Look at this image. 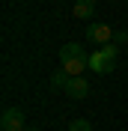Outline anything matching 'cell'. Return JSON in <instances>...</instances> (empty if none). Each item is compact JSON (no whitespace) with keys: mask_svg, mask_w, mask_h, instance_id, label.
<instances>
[{"mask_svg":"<svg viewBox=\"0 0 128 131\" xmlns=\"http://www.w3.org/2000/svg\"><path fill=\"white\" fill-rule=\"evenodd\" d=\"M0 128L3 131H27V116L21 107H6L0 116Z\"/></svg>","mask_w":128,"mask_h":131,"instance_id":"3","label":"cell"},{"mask_svg":"<svg viewBox=\"0 0 128 131\" xmlns=\"http://www.w3.org/2000/svg\"><path fill=\"white\" fill-rule=\"evenodd\" d=\"M92 12H95V3H92V0H78V3L72 6V15L74 18H83V21H89Z\"/></svg>","mask_w":128,"mask_h":131,"instance_id":"6","label":"cell"},{"mask_svg":"<svg viewBox=\"0 0 128 131\" xmlns=\"http://www.w3.org/2000/svg\"><path fill=\"white\" fill-rule=\"evenodd\" d=\"M69 131H92V125H89V119L78 116V119H72V122H69Z\"/></svg>","mask_w":128,"mask_h":131,"instance_id":"8","label":"cell"},{"mask_svg":"<svg viewBox=\"0 0 128 131\" xmlns=\"http://www.w3.org/2000/svg\"><path fill=\"white\" fill-rule=\"evenodd\" d=\"M63 92H66L69 98H74V101H80V98L89 95V83L83 81V78H72V81H69V86H66Z\"/></svg>","mask_w":128,"mask_h":131,"instance_id":"5","label":"cell"},{"mask_svg":"<svg viewBox=\"0 0 128 131\" xmlns=\"http://www.w3.org/2000/svg\"><path fill=\"white\" fill-rule=\"evenodd\" d=\"M27 131H36V128H27Z\"/></svg>","mask_w":128,"mask_h":131,"instance_id":"10","label":"cell"},{"mask_svg":"<svg viewBox=\"0 0 128 131\" xmlns=\"http://www.w3.org/2000/svg\"><path fill=\"white\" fill-rule=\"evenodd\" d=\"M69 81H72V78H69V72H66L63 66L51 74V86H54V90H66V86H69Z\"/></svg>","mask_w":128,"mask_h":131,"instance_id":"7","label":"cell"},{"mask_svg":"<svg viewBox=\"0 0 128 131\" xmlns=\"http://www.w3.org/2000/svg\"><path fill=\"white\" fill-rule=\"evenodd\" d=\"M60 63L69 72V78H80L83 69H89V54H87V48L80 42H66L60 48Z\"/></svg>","mask_w":128,"mask_h":131,"instance_id":"1","label":"cell"},{"mask_svg":"<svg viewBox=\"0 0 128 131\" xmlns=\"http://www.w3.org/2000/svg\"><path fill=\"white\" fill-rule=\"evenodd\" d=\"M116 60H119V48L110 42V45L98 48L95 54H89V69L95 74H110L113 69H116Z\"/></svg>","mask_w":128,"mask_h":131,"instance_id":"2","label":"cell"},{"mask_svg":"<svg viewBox=\"0 0 128 131\" xmlns=\"http://www.w3.org/2000/svg\"><path fill=\"white\" fill-rule=\"evenodd\" d=\"M87 39L104 48V45H110V42H113V30H110L107 24H101V21H89V27H87Z\"/></svg>","mask_w":128,"mask_h":131,"instance_id":"4","label":"cell"},{"mask_svg":"<svg viewBox=\"0 0 128 131\" xmlns=\"http://www.w3.org/2000/svg\"><path fill=\"white\" fill-rule=\"evenodd\" d=\"M113 45H116V48H119V45H128V33H125V30L113 33Z\"/></svg>","mask_w":128,"mask_h":131,"instance_id":"9","label":"cell"}]
</instances>
